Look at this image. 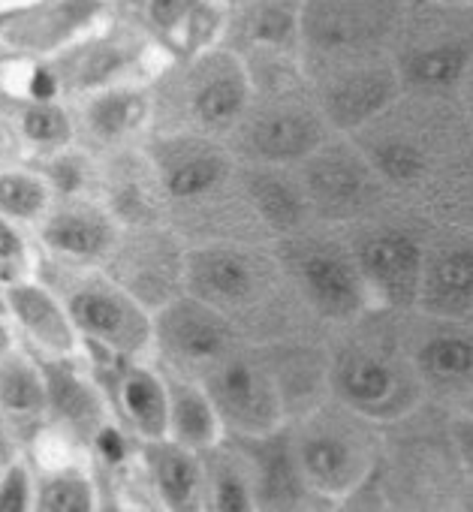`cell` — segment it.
<instances>
[{"mask_svg": "<svg viewBox=\"0 0 473 512\" xmlns=\"http://www.w3.org/2000/svg\"><path fill=\"white\" fill-rule=\"evenodd\" d=\"M184 293L217 308L242 341L269 344L278 338L326 329L290 290L272 241L211 238L184 253Z\"/></svg>", "mask_w": 473, "mask_h": 512, "instance_id": "obj_1", "label": "cell"}, {"mask_svg": "<svg viewBox=\"0 0 473 512\" xmlns=\"http://www.w3.org/2000/svg\"><path fill=\"white\" fill-rule=\"evenodd\" d=\"M350 139L395 196L422 202L473 139V121L458 94L401 91Z\"/></svg>", "mask_w": 473, "mask_h": 512, "instance_id": "obj_2", "label": "cell"}, {"mask_svg": "<svg viewBox=\"0 0 473 512\" xmlns=\"http://www.w3.org/2000/svg\"><path fill=\"white\" fill-rule=\"evenodd\" d=\"M329 395L377 425H389L425 401L398 311L368 308L329 329Z\"/></svg>", "mask_w": 473, "mask_h": 512, "instance_id": "obj_3", "label": "cell"}, {"mask_svg": "<svg viewBox=\"0 0 473 512\" xmlns=\"http://www.w3.org/2000/svg\"><path fill=\"white\" fill-rule=\"evenodd\" d=\"M395 509L467 506V473L452 437V410L422 401L407 416L383 425L380 461L365 482Z\"/></svg>", "mask_w": 473, "mask_h": 512, "instance_id": "obj_4", "label": "cell"}, {"mask_svg": "<svg viewBox=\"0 0 473 512\" xmlns=\"http://www.w3.org/2000/svg\"><path fill=\"white\" fill-rule=\"evenodd\" d=\"M299 470L317 497L347 500L377 470L383 425L344 407L332 395L287 419Z\"/></svg>", "mask_w": 473, "mask_h": 512, "instance_id": "obj_5", "label": "cell"}, {"mask_svg": "<svg viewBox=\"0 0 473 512\" xmlns=\"http://www.w3.org/2000/svg\"><path fill=\"white\" fill-rule=\"evenodd\" d=\"M338 229L353 250L374 308L410 311L416 305L434 217L419 202L395 196L377 211Z\"/></svg>", "mask_w": 473, "mask_h": 512, "instance_id": "obj_6", "label": "cell"}, {"mask_svg": "<svg viewBox=\"0 0 473 512\" xmlns=\"http://www.w3.org/2000/svg\"><path fill=\"white\" fill-rule=\"evenodd\" d=\"M296 299L326 329L344 326L374 308L353 250L338 226L308 223L272 241Z\"/></svg>", "mask_w": 473, "mask_h": 512, "instance_id": "obj_7", "label": "cell"}, {"mask_svg": "<svg viewBox=\"0 0 473 512\" xmlns=\"http://www.w3.org/2000/svg\"><path fill=\"white\" fill-rule=\"evenodd\" d=\"M392 64L401 91L458 94L473 64L470 0H419L404 7L392 40Z\"/></svg>", "mask_w": 473, "mask_h": 512, "instance_id": "obj_8", "label": "cell"}, {"mask_svg": "<svg viewBox=\"0 0 473 512\" xmlns=\"http://www.w3.org/2000/svg\"><path fill=\"white\" fill-rule=\"evenodd\" d=\"M332 136L311 85L302 88L296 79L266 85L260 100H248L245 115L226 136V148L235 160L296 166L314 148Z\"/></svg>", "mask_w": 473, "mask_h": 512, "instance_id": "obj_9", "label": "cell"}, {"mask_svg": "<svg viewBox=\"0 0 473 512\" xmlns=\"http://www.w3.org/2000/svg\"><path fill=\"white\" fill-rule=\"evenodd\" d=\"M296 175L314 220L329 226H347L395 199L359 145L344 133H332L320 148L299 160Z\"/></svg>", "mask_w": 473, "mask_h": 512, "instance_id": "obj_10", "label": "cell"}, {"mask_svg": "<svg viewBox=\"0 0 473 512\" xmlns=\"http://www.w3.org/2000/svg\"><path fill=\"white\" fill-rule=\"evenodd\" d=\"M220 425L235 437H263L287 425L284 395L269 368L266 353L239 341L223 359L199 374Z\"/></svg>", "mask_w": 473, "mask_h": 512, "instance_id": "obj_11", "label": "cell"}, {"mask_svg": "<svg viewBox=\"0 0 473 512\" xmlns=\"http://www.w3.org/2000/svg\"><path fill=\"white\" fill-rule=\"evenodd\" d=\"M398 320L425 398L449 410H464L473 401V326L416 308L398 311Z\"/></svg>", "mask_w": 473, "mask_h": 512, "instance_id": "obj_12", "label": "cell"}, {"mask_svg": "<svg viewBox=\"0 0 473 512\" xmlns=\"http://www.w3.org/2000/svg\"><path fill=\"white\" fill-rule=\"evenodd\" d=\"M404 4L398 0H308L302 10V34L311 64L392 55V40Z\"/></svg>", "mask_w": 473, "mask_h": 512, "instance_id": "obj_13", "label": "cell"}, {"mask_svg": "<svg viewBox=\"0 0 473 512\" xmlns=\"http://www.w3.org/2000/svg\"><path fill=\"white\" fill-rule=\"evenodd\" d=\"M311 94L332 133L350 136L401 94V79L392 55L338 58L311 64Z\"/></svg>", "mask_w": 473, "mask_h": 512, "instance_id": "obj_14", "label": "cell"}, {"mask_svg": "<svg viewBox=\"0 0 473 512\" xmlns=\"http://www.w3.org/2000/svg\"><path fill=\"white\" fill-rule=\"evenodd\" d=\"M184 253L175 232L142 223L112 241L106 250V272L145 311H157L184 293Z\"/></svg>", "mask_w": 473, "mask_h": 512, "instance_id": "obj_15", "label": "cell"}, {"mask_svg": "<svg viewBox=\"0 0 473 512\" xmlns=\"http://www.w3.org/2000/svg\"><path fill=\"white\" fill-rule=\"evenodd\" d=\"M248 100L251 85L239 64L226 58L208 61L193 70L184 91L172 103L160 106L166 121V130L160 133H190L226 142L232 127L245 115Z\"/></svg>", "mask_w": 473, "mask_h": 512, "instance_id": "obj_16", "label": "cell"}, {"mask_svg": "<svg viewBox=\"0 0 473 512\" xmlns=\"http://www.w3.org/2000/svg\"><path fill=\"white\" fill-rule=\"evenodd\" d=\"M151 338L160 344V353L175 371L196 374V380L242 341L229 317L190 293H181L157 308Z\"/></svg>", "mask_w": 473, "mask_h": 512, "instance_id": "obj_17", "label": "cell"}, {"mask_svg": "<svg viewBox=\"0 0 473 512\" xmlns=\"http://www.w3.org/2000/svg\"><path fill=\"white\" fill-rule=\"evenodd\" d=\"M416 311L467 320L473 311V232L434 220L425 244Z\"/></svg>", "mask_w": 473, "mask_h": 512, "instance_id": "obj_18", "label": "cell"}, {"mask_svg": "<svg viewBox=\"0 0 473 512\" xmlns=\"http://www.w3.org/2000/svg\"><path fill=\"white\" fill-rule=\"evenodd\" d=\"M148 160L166 202L175 205H190L214 193L235 172V157L226 142L190 133H160L148 148Z\"/></svg>", "mask_w": 473, "mask_h": 512, "instance_id": "obj_19", "label": "cell"}, {"mask_svg": "<svg viewBox=\"0 0 473 512\" xmlns=\"http://www.w3.org/2000/svg\"><path fill=\"white\" fill-rule=\"evenodd\" d=\"M67 314L88 338L121 353H136L151 338L145 308L112 278L73 281L67 290Z\"/></svg>", "mask_w": 473, "mask_h": 512, "instance_id": "obj_20", "label": "cell"}, {"mask_svg": "<svg viewBox=\"0 0 473 512\" xmlns=\"http://www.w3.org/2000/svg\"><path fill=\"white\" fill-rule=\"evenodd\" d=\"M235 184L272 241L314 223L296 166L235 160Z\"/></svg>", "mask_w": 473, "mask_h": 512, "instance_id": "obj_21", "label": "cell"}, {"mask_svg": "<svg viewBox=\"0 0 473 512\" xmlns=\"http://www.w3.org/2000/svg\"><path fill=\"white\" fill-rule=\"evenodd\" d=\"M245 443V458L254 479L257 506H275V509H296L305 506L311 497V488L299 470V461L290 446L287 425L263 434V437H239Z\"/></svg>", "mask_w": 473, "mask_h": 512, "instance_id": "obj_22", "label": "cell"}, {"mask_svg": "<svg viewBox=\"0 0 473 512\" xmlns=\"http://www.w3.org/2000/svg\"><path fill=\"white\" fill-rule=\"evenodd\" d=\"M106 193L112 211L127 226L157 223L160 211H166V193L157 181L151 160H115L106 178Z\"/></svg>", "mask_w": 473, "mask_h": 512, "instance_id": "obj_23", "label": "cell"}, {"mask_svg": "<svg viewBox=\"0 0 473 512\" xmlns=\"http://www.w3.org/2000/svg\"><path fill=\"white\" fill-rule=\"evenodd\" d=\"M166 404H169L166 431H172L175 443H181V446H187L193 452H202V449L217 443L220 419H217L205 389L199 386V380L169 377Z\"/></svg>", "mask_w": 473, "mask_h": 512, "instance_id": "obj_24", "label": "cell"}, {"mask_svg": "<svg viewBox=\"0 0 473 512\" xmlns=\"http://www.w3.org/2000/svg\"><path fill=\"white\" fill-rule=\"evenodd\" d=\"M43 238L49 247L73 256V260H94V256H106V250L115 241V232L103 211L85 205H67L49 217Z\"/></svg>", "mask_w": 473, "mask_h": 512, "instance_id": "obj_25", "label": "cell"}, {"mask_svg": "<svg viewBox=\"0 0 473 512\" xmlns=\"http://www.w3.org/2000/svg\"><path fill=\"white\" fill-rule=\"evenodd\" d=\"M202 485L211 491V506L223 512H239V509H257V494H254V479L251 467L242 449H217L208 446L202 449Z\"/></svg>", "mask_w": 473, "mask_h": 512, "instance_id": "obj_26", "label": "cell"}, {"mask_svg": "<svg viewBox=\"0 0 473 512\" xmlns=\"http://www.w3.org/2000/svg\"><path fill=\"white\" fill-rule=\"evenodd\" d=\"M148 467L154 473V482L163 494V500L175 509L193 506L196 494H202V461L193 449L181 443H166L163 437H154L145 449Z\"/></svg>", "mask_w": 473, "mask_h": 512, "instance_id": "obj_27", "label": "cell"}, {"mask_svg": "<svg viewBox=\"0 0 473 512\" xmlns=\"http://www.w3.org/2000/svg\"><path fill=\"white\" fill-rule=\"evenodd\" d=\"M434 220L473 232V139L419 202Z\"/></svg>", "mask_w": 473, "mask_h": 512, "instance_id": "obj_28", "label": "cell"}, {"mask_svg": "<svg viewBox=\"0 0 473 512\" xmlns=\"http://www.w3.org/2000/svg\"><path fill=\"white\" fill-rule=\"evenodd\" d=\"M118 392H121L124 413L130 416L139 434H145L148 440L166 434V425H169L166 386L154 374H148L145 368H127L121 371Z\"/></svg>", "mask_w": 473, "mask_h": 512, "instance_id": "obj_29", "label": "cell"}, {"mask_svg": "<svg viewBox=\"0 0 473 512\" xmlns=\"http://www.w3.org/2000/svg\"><path fill=\"white\" fill-rule=\"evenodd\" d=\"M10 305L13 314L22 320V326L49 350H70L73 347V329L58 302L43 293L40 287H13L10 290Z\"/></svg>", "mask_w": 473, "mask_h": 512, "instance_id": "obj_30", "label": "cell"}, {"mask_svg": "<svg viewBox=\"0 0 473 512\" xmlns=\"http://www.w3.org/2000/svg\"><path fill=\"white\" fill-rule=\"evenodd\" d=\"M46 401L55 407V413L73 425L79 434H91L100 425V401L97 395L88 389L85 380H79L73 374V368L64 365H52L46 371Z\"/></svg>", "mask_w": 473, "mask_h": 512, "instance_id": "obj_31", "label": "cell"}, {"mask_svg": "<svg viewBox=\"0 0 473 512\" xmlns=\"http://www.w3.org/2000/svg\"><path fill=\"white\" fill-rule=\"evenodd\" d=\"M299 25H302V10L296 0H257L245 22L248 37L269 49L290 46L293 37L299 34Z\"/></svg>", "mask_w": 473, "mask_h": 512, "instance_id": "obj_32", "label": "cell"}, {"mask_svg": "<svg viewBox=\"0 0 473 512\" xmlns=\"http://www.w3.org/2000/svg\"><path fill=\"white\" fill-rule=\"evenodd\" d=\"M0 404L22 416L40 413L46 407V386L22 356H7L0 362Z\"/></svg>", "mask_w": 473, "mask_h": 512, "instance_id": "obj_33", "label": "cell"}, {"mask_svg": "<svg viewBox=\"0 0 473 512\" xmlns=\"http://www.w3.org/2000/svg\"><path fill=\"white\" fill-rule=\"evenodd\" d=\"M142 115V103L127 94H109L97 100L88 112V127L97 139H118L124 136Z\"/></svg>", "mask_w": 473, "mask_h": 512, "instance_id": "obj_34", "label": "cell"}, {"mask_svg": "<svg viewBox=\"0 0 473 512\" xmlns=\"http://www.w3.org/2000/svg\"><path fill=\"white\" fill-rule=\"evenodd\" d=\"M46 187L34 175L4 172L0 175V211L13 217H37L46 208Z\"/></svg>", "mask_w": 473, "mask_h": 512, "instance_id": "obj_35", "label": "cell"}, {"mask_svg": "<svg viewBox=\"0 0 473 512\" xmlns=\"http://www.w3.org/2000/svg\"><path fill=\"white\" fill-rule=\"evenodd\" d=\"M37 506L55 509V512H88L94 506L91 485L79 473H55L43 479Z\"/></svg>", "mask_w": 473, "mask_h": 512, "instance_id": "obj_36", "label": "cell"}, {"mask_svg": "<svg viewBox=\"0 0 473 512\" xmlns=\"http://www.w3.org/2000/svg\"><path fill=\"white\" fill-rule=\"evenodd\" d=\"M22 130L31 142H40V145H55L67 136V121L58 109L52 106H34L25 112L22 118Z\"/></svg>", "mask_w": 473, "mask_h": 512, "instance_id": "obj_37", "label": "cell"}, {"mask_svg": "<svg viewBox=\"0 0 473 512\" xmlns=\"http://www.w3.org/2000/svg\"><path fill=\"white\" fill-rule=\"evenodd\" d=\"M452 437L467 473V506H473V413L452 410Z\"/></svg>", "mask_w": 473, "mask_h": 512, "instance_id": "obj_38", "label": "cell"}, {"mask_svg": "<svg viewBox=\"0 0 473 512\" xmlns=\"http://www.w3.org/2000/svg\"><path fill=\"white\" fill-rule=\"evenodd\" d=\"M28 506V473L25 467L13 464L10 473L0 482V509L4 512H19Z\"/></svg>", "mask_w": 473, "mask_h": 512, "instance_id": "obj_39", "label": "cell"}, {"mask_svg": "<svg viewBox=\"0 0 473 512\" xmlns=\"http://www.w3.org/2000/svg\"><path fill=\"white\" fill-rule=\"evenodd\" d=\"M193 7V0H148V16L160 28H172L178 19H184Z\"/></svg>", "mask_w": 473, "mask_h": 512, "instance_id": "obj_40", "label": "cell"}, {"mask_svg": "<svg viewBox=\"0 0 473 512\" xmlns=\"http://www.w3.org/2000/svg\"><path fill=\"white\" fill-rule=\"evenodd\" d=\"M22 253V241L13 232V226H7V220H0V260H16Z\"/></svg>", "mask_w": 473, "mask_h": 512, "instance_id": "obj_41", "label": "cell"}, {"mask_svg": "<svg viewBox=\"0 0 473 512\" xmlns=\"http://www.w3.org/2000/svg\"><path fill=\"white\" fill-rule=\"evenodd\" d=\"M458 100H461L464 112H467L470 121H473V64L467 67V73H464V79H461V85H458Z\"/></svg>", "mask_w": 473, "mask_h": 512, "instance_id": "obj_42", "label": "cell"}, {"mask_svg": "<svg viewBox=\"0 0 473 512\" xmlns=\"http://www.w3.org/2000/svg\"><path fill=\"white\" fill-rule=\"evenodd\" d=\"M97 446H100L112 461L121 458V437H118L115 431H100V434H97Z\"/></svg>", "mask_w": 473, "mask_h": 512, "instance_id": "obj_43", "label": "cell"}, {"mask_svg": "<svg viewBox=\"0 0 473 512\" xmlns=\"http://www.w3.org/2000/svg\"><path fill=\"white\" fill-rule=\"evenodd\" d=\"M0 467H4V440H0Z\"/></svg>", "mask_w": 473, "mask_h": 512, "instance_id": "obj_44", "label": "cell"}, {"mask_svg": "<svg viewBox=\"0 0 473 512\" xmlns=\"http://www.w3.org/2000/svg\"><path fill=\"white\" fill-rule=\"evenodd\" d=\"M467 323H470V326H473V311H470V317H467Z\"/></svg>", "mask_w": 473, "mask_h": 512, "instance_id": "obj_45", "label": "cell"}]
</instances>
